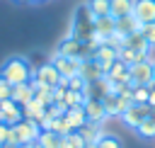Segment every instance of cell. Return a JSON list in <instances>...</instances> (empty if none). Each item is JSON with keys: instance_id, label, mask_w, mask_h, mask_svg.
<instances>
[{"instance_id": "obj_1", "label": "cell", "mask_w": 155, "mask_h": 148, "mask_svg": "<svg viewBox=\"0 0 155 148\" xmlns=\"http://www.w3.org/2000/svg\"><path fill=\"white\" fill-rule=\"evenodd\" d=\"M0 75L10 82V85H24L34 78V66L29 63V58L24 56H10L2 66H0Z\"/></svg>"}, {"instance_id": "obj_2", "label": "cell", "mask_w": 155, "mask_h": 148, "mask_svg": "<svg viewBox=\"0 0 155 148\" xmlns=\"http://www.w3.org/2000/svg\"><path fill=\"white\" fill-rule=\"evenodd\" d=\"M68 36H73V39H78V41H92V39H94V17H92V12L87 10L85 2L75 7L73 19H70Z\"/></svg>"}, {"instance_id": "obj_3", "label": "cell", "mask_w": 155, "mask_h": 148, "mask_svg": "<svg viewBox=\"0 0 155 148\" xmlns=\"http://www.w3.org/2000/svg\"><path fill=\"white\" fill-rule=\"evenodd\" d=\"M94 51H97V44H92V41H78V39H73V36H68V34L61 39V44H58V49H56V53L70 56V58H78V61H90V58H94Z\"/></svg>"}, {"instance_id": "obj_4", "label": "cell", "mask_w": 155, "mask_h": 148, "mask_svg": "<svg viewBox=\"0 0 155 148\" xmlns=\"http://www.w3.org/2000/svg\"><path fill=\"white\" fill-rule=\"evenodd\" d=\"M41 133V126L31 119H22L19 124L10 126V136H7V143H15V146H22V143H34Z\"/></svg>"}, {"instance_id": "obj_5", "label": "cell", "mask_w": 155, "mask_h": 148, "mask_svg": "<svg viewBox=\"0 0 155 148\" xmlns=\"http://www.w3.org/2000/svg\"><path fill=\"white\" fill-rule=\"evenodd\" d=\"M34 80H36L39 85L48 87V90H56L58 85H65V78H61L58 68H56L51 61H46L41 68H36V70H34Z\"/></svg>"}, {"instance_id": "obj_6", "label": "cell", "mask_w": 155, "mask_h": 148, "mask_svg": "<svg viewBox=\"0 0 155 148\" xmlns=\"http://www.w3.org/2000/svg\"><path fill=\"white\" fill-rule=\"evenodd\" d=\"M153 109H155V107H150V104H138V102H133V104H128V107L124 109V114H121L119 119H121V124H124V126H128V129H133V131H136V129H138V124H140V121H143Z\"/></svg>"}, {"instance_id": "obj_7", "label": "cell", "mask_w": 155, "mask_h": 148, "mask_svg": "<svg viewBox=\"0 0 155 148\" xmlns=\"http://www.w3.org/2000/svg\"><path fill=\"white\" fill-rule=\"evenodd\" d=\"M128 68H131V66H126L121 58H116V61H114V66L104 73V75H107V80L111 82V87H114V90H121V87L131 85V73H128Z\"/></svg>"}, {"instance_id": "obj_8", "label": "cell", "mask_w": 155, "mask_h": 148, "mask_svg": "<svg viewBox=\"0 0 155 148\" xmlns=\"http://www.w3.org/2000/svg\"><path fill=\"white\" fill-rule=\"evenodd\" d=\"M51 63L58 68V73H61V78H73V75H80V63L82 61H78V58H70V56H61V53H56V56H51Z\"/></svg>"}, {"instance_id": "obj_9", "label": "cell", "mask_w": 155, "mask_h": 148, "mask_svg": "<svg viewBox=\"0 0 155 148\" xmlns=\"http://www.w3.org/2000/svg\"><path fill=\"white\" fill-rule=\"evenodd\" d=\"M24 119V114H22V107L10 97V99H2L0 102V121L2 124H7V126H15V124H19Z\"/></svg>"}, {"instance_id": "obj_10", "label": "cell", "mask_w": 155, "mask_h": 148, "mask_svg": "<svg viewBox=\"0 0 155 148\" xmlns=\"http://www.w3.org/2000/svg\"><path fill=\"white\" fill-rule=\"evenodd\" d=\"M128 73H131V85L133 87L136 85H150L153 82V63L148 58L140 61V63H136V66H131Z\"/></svg>"}, {"instance_id": "obj_11", "label": "cell", "mask_w": 155, "mask_h": 148, "mask_svg": "<svg viewBox=\"0 0 155 148\" xmlns=\"http://www.w3.org/2000/svg\"><path fill=\"white\" fill-rule=\"evenodd\" d=\"M82 107H85V114H87V121H90V124L102 126V124L109 119V114H107V109H104V102H102V99H92V97H87Z\"/></svg>"}, {"instance_id": "obj_12", "label": "cell", "mask_w": 155, "mask_h": 148, "mask_svg": "<svg viewBox=\"0 0 155 148\" xmlns=\"http://www.w3.org/2000/svg\"><path fill=\"white\" fill-rule=\"evenodd\" d=\"M140 24L155 22V0H133V12H131Z\"/></svg>"}, {"instance_id": "obj_13", "label": "cell", "mask_w": 155, "mask_h": 148, "mask_svg": "<svg viewBox=\"0 0 155 148\" xmlns=\"http://www.w3.org/2000/svg\"><path fill=\"white\" fill-rule=\"evenodd\" d=\"M116 58H119V51L111 49V46H107V44L97 46V51H94V61H97V66L102 68V73H107V70L114 66Z\"/></svg>"}, {"instance_id": "obj_14", "label": "cell", "mask_w": 155, "mask_h": 148, "mask_svg": "<svg viewBox=\"0 0 155 148\" xmlns=\"http://www.w3.org/2000/svg\"><path fill=\"white\" fill-rule=\"evenodd\" d=\"M63 119H65V124H68V129H70V131H80V129L87 124L85 107H70V109H65Z\"/></svg>"}, {"instance_id": "obj_15", "label": "cell", "mask_w": 155, "mask_h": 148, "mask_svg": "<svg viewBox=\"0 0 155 148\" xmlns=\"http://www.w3.org/2000/svg\"><path fill=\"white\" fill-rule=\"evenodd\" d=\"M109 92H114V87H111V82L107 80V75H102L99 80L87 82V97H92V99H104Z\"/></svg>"}, {"instance_id": "obj_16", "label": "cell", "mask_w": 155, "mask_h": 148, "mask_svg": "<svg viewBox=\"0 0 155 148\" xmlns=\"http://www.w3.org/2000/svg\"><path fill=\"white\" fill-rule=\"evenodd\" d=\"M94 34H99L102 39L116 34V19H114L111 15H107V17H94Z\"/></svg>"}, {"instance_id": "obj_17", "label": "cell", "mask_w": 155, "mask_h": 148, "mask_svg": "<svg viewBox=\"0 0 155 148\" xmlns=\"http://www.w3.org/2000/svg\"><path fill=\"white\" fill-rule=\"evenodd\" d=\"M22 114H24V119H31V121H36V124H39V121H41V116L46 114V107H44L36 97H31V99L22 107Z\"/></svg>"}, {"instance_id": "obj_18", "label": "cell", "mask_w": 155, "mask_h": 148, "mask_svg": "<svg viewBox=\"0 0 155 148\" xmlns=\"http://www.w3.org/2000/svg\"><path fill=\"white\" fill-rule=\"evenodd\" d=\"M138 27H140V22H138L133 15H128V17H119V19H116V34H121V36H131V34H136Z\"/></svg>"}, {"instance_id": "obj_19", "label": "cell", "mask_w": 155, "mask_h": 148, "mask_svg": "<svg viewBox=\"0 0 155 148\" xmlns=\"http://www.w3.org/2000/svg\"><path fill=\"white\" fill-rule=\"evenodd\" d=\"M131 12H133V0H109V15L114 19L128 17Z\"/></svg>"}, {"instance_id": "obj_20", "label": "cell", "mask_w": 155, "mask_h": 148, "mask_svg": "<svg viewBox=\"0 0 155 148\" xmlns=\"http://www.w3.org/2000/svg\"><path fill=\"white\" fill-rule=\"evenodd\" d=\"M119 58L126 63V66H136V63H140V61H145L148 58V53H143V51H138V49H131V46H121V51H119Z\"/></svg>"}, {"instance_id": "obj_21", "label": "cell", "mask_w": 155, "mask_h": 148, "mask_svg": "<svg viewBox=\"0 0 155 148\" xmlns=\"http://www.w3.org/2000/svg\"><path fill=\"white\" fill-rule=\"evenodd\" d=\"M80 75H82L87 82H92V80H99L104 73H102V68L97 66V61L90 58V61H82V63H80Z\"/></svg>"}, {"instance_id": "obj_22", "label": "cell", "mask_w": 155, "mask_h": 148, "mask_svg": "<svg viewBox=\"0 0 155 148\" xmlns=\"http://www.w3.org/2000/svg\"><path fill=\"white\" fill-rule=\"evenodd\" d=\"M31 97H34V90H31L29 82H24V85H15V87H12V99H15L19 107H24Z\"/></svg>"}, {"instance_id": "obj_23", "label": "cell", "mask_w": 155, "mask_h": 148, "mask_svg": "<svg viewBox=\"0 0 155 148\" xmlns=\"http://www.w3.org/2000/svg\"><path fill=\"white\" fill-rule=\"evenodd\" d=\"M136 133L140 136V138H155V109L138 124V129H136Z\"/></svg>"}, {"instance_id": "obj_24", "label": "cell", "mask_w": 155, "mask_h": 148, "mask_svg": "<svg viewBox=\"0 0 155 148\" xmlns=\"http://www.w3.org/2000/svg\"><path fill=\"white\" fill-rule=\"evenodd\" d=\"M102 133H104V131H99V126H97V124H90V121H87V124L80 129V136L85 138L87 148H92V146L99 141V136H102Z\"/></svg>"}, {"instance_id": "obj_25", "label": "cell", "mask_w": 155, "mask_h": 148, "mask_svg": "<svg viewBox=\"0 0 155 148\" xmlns=\"http://www.w3.org/2000/svg\"><path fill=\"white\" fill-rule=\"evenodd\" d=\"M58 148H87V143H85V138L80 136V131H70V133L61 136Z\"/></svg>"}, {"instance_id": "obj_26", "label": "cell", "mask_w": 155, "mask_h": 148, "mask_svg": "<svg viewBox=\"0 0 155 148\" xmlns=\"http://www.w3.org/2000/svg\"><path fill=\"white\" fill-rule=\"evenodd\" d=\"M36 143H39V148H58L61 136H58V133H53V131H41V133H39V138H36Z\"/></svg>"}, {"instance_id": "obj_27", "label": "cell", "mask_w": 155, "mask_h": 148, "mask_svg": "<svg viewBox=\"0 0 155 148\" xmlns=\"http://www.w3.org/2000/svg\"><path fill=\"white\" fill-rule=\"evenodd\" d=\"M92 17H107L109 15V0H87L85 2Z\"/></svg>"}, {"instance_id": "obj_28", "label": "cell", "mask_w": 155, "mask_h": 148, "mask_svg": "<svg viewBox=\"0 0 155 148\" xmlns=\"http://www.w3.org/2000/svg\"><path fill=\"white\" fill-rule=\"evenodd\" d=\"M124 44L126 46H131V49H138V51H143V53H150V46L145 44V39L136 32V34H131V36H124Z\"/></svg>"}, {"instance_id": "obj_29", "label": "cell", "mask_w": 155, "mask_h": 148, "mask_svg": "<svg viewBox=\"0 0 155 148\" xmlns=\"http://www.w3.org/2000/svg\"><path fill=\"white\" fill-rule=\"evenodd\" d=\"M85 99H87V95L85 92H75V90H68L65 92V99H63V104L70 109V107H82L85 104Z\"/></svg>"}, {"instance_id": "obj_30", "label": "cell", "mask_w": 155, "mask_h": 148, "mask_svg": "<svg viewBox=\"0 0 155 148\" xmlns=\"http://www.w3.org/2000/svg\"><path fill=\"white\" fill-rule=\"evenodd\" d=\"M148 97H150V87H148V85H136V87H131V99H133V102L148 104Z\"/></svg>"}, {"instance_id": "obj_31", "label": "cell", "mask_w": 155, "mask_h": 148, "mask_svg": "<svg viewBox=\"0 0 155 148\" xmlns=\"http://www.w3.org/2000/svg\"><path fill=\"white\" fill-rule=\"evenodd\" d=\"M138 34L145 39V44L150 49H155V22H148V24H140L138 27Z\"/></svg>"}, {"instance_id": "obj_32", "label": "cell", "mask_w": 155, "mask_h": 148, "mask_svg": "<svg viewBox=\"0 0 155 148\" xmlns=\"http://www.w3.org/2000/svg\"><path fill=\"white\" fill-rule=\"evenodd\" d=\"M92 148H121V141H119L116 136H111V133H102L99 141H97Z\"/></svg>"}, {"instance_id": "obj_33", "label": "cell", "mask_w": 155, "mask_h": 148, "mask_svg": "<svg viewBox=\"0 0 155 148\" xmlns=\"http://www.w3.org/2000/svg\"><path fill=\"white\" fill-rule=\"evenodd\" d=\"M65 85H68V90L85 92V95H87V80H85L82 75H73V78H68V80H65Z\"/></svg>"}, {"instance_id": "obj_34", "label": "cell", "mask_w": 155, "mask_h": 148, "mask_svg": "<svg viewBox=\"0 0 155 148\" xmlns=\"http://www.w3.org/2000/svg\"><path fill=\"white\" fill-rule=\"evenodd\" d=\"M12 87H15V85H10V82H7V80H5L2 75H0V102H2V99H10V97H12Z\"/></svg>"}, {"instance_id": "obj_35", "label": "cell", "mask_w": 155, "mask_h": 148, "mask_svg": "<svg viewBox=\"0 0 155 148\" xmlns=\"http://www.w3.org/2000/svg\"><path fill=\"white\" fill-rule=\"evenodd\" d=\"M7 136H10V126L0 121V146H2V143H7Z\"/></svg>"}, {"instance_id": "obj_36", "label": "cell", "mask_w": 155, "mask_h": 148, "mask_svg": "<svg viewBox=\"0 0 155 148\" xmlns=\"http://www.w3.org/2000/svg\"><path fill=\"white\" fill-rule=\"evenodd\" d=\"M148 87H150V97H148V104H150V107H155V82H150Z\"/></svg>"}, {"instance_id": "obj_37", "label": "cell", "mask_w": 155, "mask_h": 148, "mask_svg": "<svg viewBox=\"0 0 155 148\" xmlns=\"http://www.w3.org/2000/svg\"><path fill=\"white\" fill-rule=\"evenodd\" d=\"M19 148H39V143H36V141H34V143H22Z\"/></svg>"}, {"instance_id": "obj_38", "label": "cell", "mask_w": 155, "mask_h": 148, "mask_svg": "<svg viewBox=\"0 0 155 148\" xmlns=\"http://www.w3.org/2000/svg\"><path fill=\"white\" fill-rule=\"evenodd\" d=\"M2 148H19V146H15V143H2Z\"/></svg>"}, {"instance_id": "obj_39", "label": "cell", "mask_w": 155, "mask_h": 148, "mask_svg": "<svg viewBox=\"0 0 155 148\" xmlns=\"http://www.w3.org/2000/svg\"><path fill=\"white\" fill-rule=\"evenodd\" d=\"M153 82H155V63H153Z\"/></svg>"}, {"instance_id": "obj_40", "label": "cell", "mask_w": 155, "mask_h": 148, "mask_svg": "<svg viewBox=\"0 0 155 148\" xmlns=\"http://www.w3.org/2000/svg\"><path fill=\"white\" fill-rule=\"evenodd\" d=\"M29 2H41V0H29Z\"/></svg>"}, {"instance_id": "obj_41", "label": "cell", "mask_w": 155, "mask_h": 148, "mask_svg": "<svg viewBox=\"0 0 155 148\" xmlns=\"http://www.w3.org/2000/svg\"><path fill=\"white\" fill-rule=\"evenodd\" d=\"M17 2H29V0H17Z\"/></svg>"}, {"instance_id": "obj_42", "label": "cell", "mask_w": 155, "mask_h": 148, "mask_svg": "<svg viewBox=\"0 0 155 148\" xmlns=\"http://www.w3.org/2000/svg\"><path fill=\"white\" fill-rule=\"evenodd\" d=\"M0 148H2V146H0Z\"/></svg>"}]
</instances>
